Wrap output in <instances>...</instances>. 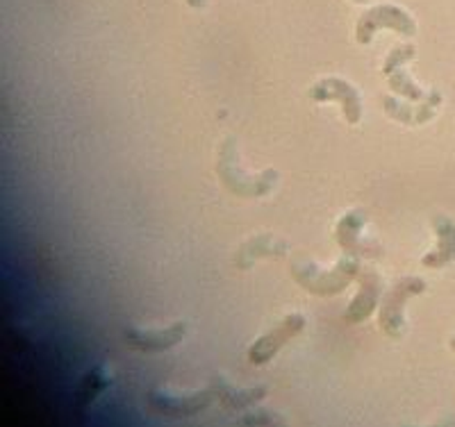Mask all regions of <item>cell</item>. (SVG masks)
Masks as SVG:
<instances>
[{
    "label": "cell",
    "instance_id": "ac0fdd59",
    "mask_svg": "<svg viewBox=\"0 0 455 427\" xmlns=\"http://www.w3.org/2000/svg\"><path fill=\"white\" fill-rule=\"evenodd\" d=\"M187 5L192 7V10H205L207 0H185Z\"/></svg>",
    "mask_w": 455,
    "mask_h": 427
},
{
    "label": "cell",
    "instance_id": "2e32d148",
    "mask_svg": "<svg viewBox=\"0 0 455 427\" xmlns=\"http://www.w3.org/2000/svg\"><path fill=\"white\" fill-rule=\"evenodd\" d=\"M108 386H109V376L103 366H96V368H92L89 373H84V377L78 384V391H76L78 405L84 407L89 405V402H93L100 393L105 391V389H108Z\"/></svg>",
    "mask_w": 455,
    "mask_h": 427
},
{
    "label": "cell",
    "instance_id": "7c38bea8",
    "mask_svg": "<svg viewBox=\"0 0 455 427\" xmlns=\"http://www.w3.org/2000/svg\"><path fill=\"white\" fill-rule=\"evenodd\" d=\"M291 252V243L287 239L271 234V232H262V234H253L249 237L235 252V266L242 271H249L255 264L262 259H284Z\"/></svg>",
    "mask_w": 455,
    "mask_h": 427
},
{
    "label": "cell",
    "instance_id": "e0dca14e",
    "mask_svg": "<svg viewBox=\"0 0 455 427\" xmlns=\"http://www.w3.org/2000/svg\"><path fill=\"white\" fill-rule=\"evenodd\" d=\"M284 423L287 421H284L280 414L271 412V409H262V407H258V409H249V412L239 418V425H249V427H274V425H284Z\"/></svg>",
    "mask_w": 455,
    "mask_h": 427
},
{
    "label": "cell",
    "instance_id": "9a60e30c",
    "mask_svg": "<svg viewBox=\"0 0 455 427\" xmlns=\"http://www.w3.org/2000/svg\"><path fill=\"white\" fill-rule=\"evenodd\" d=\"M210 384H212L217 402L226 412H249V409L258 407L267 398V386L264 384L235 386L226 377L219 376V373L210 380Z\"/></svg>",
    "mask_w": 455,
    "mask_h": 427
},
{
    "label": "cell",
    "instance_id": "5bb4252c",
    "mask_svg": "<svg viewBox=\"0 0 455 427\" xmlns=\"http://www.w3.org/2000/svg\"><path fill=\"white\" fill-rule=\"evenodd\" d=\"M430 225L435 232V246L421 257V266L440 271L455 262V221L446 214H435Z\"/></svg>",
    "mask_w": 455,
    "mask_h": 427
},
{
    "label": "cell",
    "instance_id": "4fadbf2b",
    "mask_svg": "<svg viewBox=\"0 0 455 427\" xmlns=\"http://www.w3.org/2000/svg\"><path fill=\"white\" fill-rule=\"evenodd\" d=\"M364 227H367V214L363 210H351L341 214L335 223V243L341 252L347 255H357V257H367L371 255V246L364 239Z\"/></svg>",
    "mask_w": 455,
    "mask_h": 427
},
{
    "label": "cell",
    "instance_id": "6da1fadb",
    "mask_svg": "<svg viewBox=\"0 0 455 427\" xmlns=\"http://www.w3.org/2000/svg\"><path fill=\"white\" fill-rule=\"evenodd\" d=\"M217 178L228 194L237 198H264L274 194L278 186L280 173L275 169H264L259 173H251L242 166L239 160V146L235 137H226L217 148V160H214Z\"/></svg>",
    "mask_w": 455,
    "mask_h": 427
},
{
    "label": "cell",
    "instance_id": "52a82bcc",
    "mask_svg": "<svg viewBox=\"0 0 455 427\" xmlns=\"http://www.w3.org/2000/svg\"><path fill=\"white\" fill-rule=\"evenodd\" d=\"M146 402L156 414L166 418H192L207 412L217 402L212 384L194 393H171L166 389H150Z\"/></svg>",
    "mask_w": 455,
    "mask_h": 427
},
{
    "label": "cell",
    "instance_id": "3957f363",
    "mask_svg": "<svg viewBox=\"0 0 455 427\" xmlns=\"http://www.w3.org/2000/svg\"><path fill=\"white\" fill-rule=\"evenodd\" d=\"M426 280L417 275H403L387 289L378 304V328L389 339H403L408 332V319H405V307L412 298L426 294Z\"/></svg>",
    "mask_w": 455,
    "mask_h": 427
},
{
    "label": "cell",
    "instance_id": "30bf717a",
    "mask_svg": "<svg viewBox=\"0 0 455 427\" xmlns=\"http://www.w3.org/2000/svg\"><path fill=\"white\" fill-rule=\"evenodd\" d=\"M355 282L357 294L353 296L348 307L344 309V320L351 325L367 323L378 312V304H380V298H383V278H380V273L373 266H364L363 264Z\"/></svg>",
    "mask_w": 455,
    "mask_h": 427
},
{
    "label": "cell",
    "instance_id": "ffe728a7",
    "mask_svg": "<svg viewBox=\"0 0 455 427\" xmlns=\"http://www.w3.org/2000/svg\"><path fill=\"white\" fill-rule=\"evenodd\" d=\"M351 3H355V5H367L369 0H351Z\"/></svg>",
    "mask_w": 455,
    "mask_h": 427
},
{
    "label": "cell",
    "instance_id": "8fae6325",
    "mask_svg": "<svg viewBox=\"0 0 455 427\" xmlns=\"http://www.w3.org/2000/svg\"><path fill=\"white\" fill-rule=\"evenodd\" d=\"M187 336V323L185 320H176V323L166 325V328H125L124 339L125 344L137 352H146V355H156V352H164L176 348L182 344Z\"/></svg>",
    "mask_w": 455,
    "mask_h": 427
},
{
    "label": "cell",
    "instance_id": "7a4b0ae2",
    "mask_svg": "<svg viewBox=\"0 0 455 427\" xmlns=\"http://www.w3.org/2000/svg\"><path fill=\"white\" fill-rule=\"evenodd\" d=\"M363 268V257L341 252V257L331 268H321L312 259H294L290 264V275L303 291L316 298L341 296L357 280Z\"/></svg>",
    "mask_w": 455,
    "mask_h": 427
},
{
    "label": "cell",
    "instance_id": "9c48e42d",
    "mask_svg": "<svg viewBox=\"0 0 455 427\" xmlns=\"http://www.w3.org/2000/svg\"><path fill=\"white\" fill-rule=\"evenodd\" d=\"M442 103H444V96L440 91H428L424 100H405L394 93H385L380 99L385 116L405 128H419V125L430 123L442 109Z\"/></svg>",
    "mask_w": 455,
    "mask_h": 427
},
{
    "label": "cell",
    "instance_id": "d6986e66",
    "mask_svg": "<svg viewBox=\"0 0 455 427\" xmlns=\"http://www.w3.org/2000/svg\"><path fill=\"white\" fill-rule=\"evenodd\" d=\"M449 348H451V351H453V352H455V335H453V336H451V339H449Z\"/></svg>",
    "mask_w": 455,
    "mask_h": 427
},
{
    "label": "cell",
    "instance_id": "ba28073f",
    "mask_svg": "<svg viewBox=\"0 0 455 427\" xmlns=\"http://www.w3.org/2000/svg\"><path fill=\"white\" fill-rule=\"evenodd\" d=\"M417 57V46L414 43H398L385 55L380 73L387 80V87L394 96L405 100H424L426 91L419 83H414V77L408 73V64Z\"/></svg>",
    "mask_w": 455,
    "mask_h": 427
},
{
    "label": "cell",
    "instance_id": "277c9868",
    "mask_svg": "<svg viewBox=\"0 0 455 427\" xmlns=\"http://www.w3.org/2000/svg\"><path fill=\"white\" fill-rule=\"evenodd\" d=\"M380 30H389L394 35L408 36L412 39L417 35V21L412 19L405 7L394 5V3H380V5H371L357 16L355 21V42L360 46H369L373 42V36Z\"/></svg>",
    "mask_w": 455,
    "mask_h": 427
},
{
    "label": "cell",
    "instance_id": "8992f818",
    "mask_svg": "<svg viewBox=\"0 0 455 427\" xmlns=\"http://www.w3.org/2000/svg\"><path fill=\"white\" fill-rule=\"evenodd\" d=\"M307 319L306 314L300 312H291V314L284 316L278 325H274L271 329H267L262 336L253 341L246 351V360L251 366H267L278 357V352L283 351L284 345L294 341L296 336L306 329Z\"/></svg>",
    "mask_w": 455,
    "mask_h": 427
},
{
    "label": "cell",
    "instance_id": "5b68a950",
    "mask_svg": "<svg viewBox=\"0 0 455 427\" xmlns=\"http://www.w3.org/2000/svg\"><path fill=\"white\" fill-rule=\"evenodd\" d=\"M310 100L323 105V103H335L339 105L341 116L348 125H360L364 116V103L363 96L348 83L347 77L339 75H326L316 80L310 87Z\"/></svg>",
    "mask_w": 455,
    "mask_h": 427
}]
</instances>
